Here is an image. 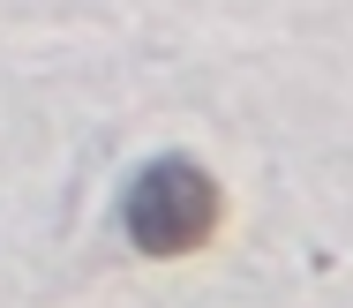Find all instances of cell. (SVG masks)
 Instances as JSON below:
<instances>
[{
    "mask_svg": "<svg viewBox=\"0 0 353 308\" xmlns=\"http://www.w3.org/2000/svg\"><path fill=\"white\" fill-rule=\"evenodd\" d=\"M121 218L143 256H196L225 218V196L196 158H150L121 196Z\"/></svg>",
    "mask_w": 353,
    "mask_h": 308,
    "instance_id": "1",
    "label": "cell"
}]
</instances>
